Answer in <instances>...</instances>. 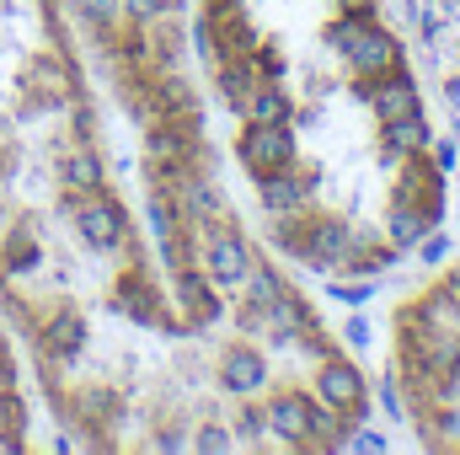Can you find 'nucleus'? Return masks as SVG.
Segmentation results:
<instances>
[{"instance_id":"4","label":"nucleus","mask_w":460,"mask_h":455,"mask_svg":"<svg viewBox=\"0 0 460 455\" xmlns=\"http://www.w3.org/2000/svg\"><path fill=\"white\" fill-rule=\"evenodd\" d=\"M32 413H27V391H22V359H16V338L0 322V451H27Z\"/></svg>"},{"instance_id":"3","label":"nucleus","mask_w":460,"mask_h":455,"mask_svg":"<svg viewBox=\"0 0 460 455\" xmlns=\"http://www.w3.org/2000/svg\"><path fill=\"white\" fill-rule=\"evenodd\" d=\"M391 353L418 440L460 451V268L439 273L396 311Z\"/></svg>"},{"instance_id":"1","label":"nucleus","mask_w":460,"mask_h":455,"mask_svg":"<svg viewBox=\"0 0 460 455\" xmlns=\"http://www.w3.org/2000/svg\"><path fill=\"white\" fill-rule=\"evenodd\" d=\"M59 0H0V322L81 445H177L172 343H199L102 134Z\"/></svg>"},{"instance_id":"2","label":"nucleus","mask_w":460,"mask_h":455,"mask_svg":"<svg viewBox=\"0 0 460 455\" xmlns=\"http://www.w3.org/2000/svg\"><path fill=\"white\" fill-rule=\"evenodd\" d=\"M92 76L128 129L145 220L155 236L215 210V145L188 70V0H59Z\"/></svg>"}]
</instances>
